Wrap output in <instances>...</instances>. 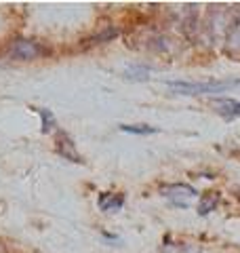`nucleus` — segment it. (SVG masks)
Returning a JSON list of instances; mask_svg holds the SVG:
<instances>
[{"mask_svg": "<svg viewBox=\"0 0 240 253\" xmlns=\"http://www.w3.org/2000/svg\"><path fill=\"white\" fill-rule=\"evenodd\" d=\"M215 106H217V114L223 118V121H234V118L240 116V101L236 99H215Z\"/></svg>", "mask_w": 240, "mask_h": 253, "instance_id": "4", "label": "nucleus"}, {"mask_svg": "<svg viewBox=\"0 0 240 253\" xmlns=\"http://www.w3.org/2000/svg\"><path fill=\"white\" fill-rule=\"evenodd\" d=\"M124 205V196L122 194H101L99 196V209L106 211V213H114V211H120Z\"/></svg>", "mask_w": 240, "mask_h": 253, "instance_id": "5", "label": "nucleus"}, {"mask_svg": "<svg viewBox=\"0 0 240 253\" xmlns=\"http://www.w3.org/2000/svg\"><path fill=\"white\" fill-rule=\"evenodd\" d=\"M120 34V32H118V28H106V30H103V32H99V34H95L93 38H91V42L93 44H101V42H110V41H114V38Z\"/></svg>", "mask_w": 240, "mask_h": 253, "instance_id": "10", "label": "nucleus"}, {"mask_svg": "<svg viewBox=\"0 0 240 253\" xmlns=\"http://www.w3.org/2000/svg\"><path fill=\"white\" fill-rule=\"evenodd\" d=\"M219 192H204L200 196V203H198V213L200 215H209V213L219 205Z\"/></svg>", "mask_w": 240, "mask_h": 253, "instance_id": "7", "label": "nucleus"}, {"mask_svg": "<svg viewBox=\"0 0 240 253\" xmlns=\"http://www.w3.org/2000/svg\"><path fill=\"white\" fill-rule=\"evenodd\" d=\"M228 53L240 55V17L234 19L232 28L228 30Z\"/></svg>", "mask_w": 240, "mask_h": 253, "instance_id": "8", "label": "nucleus"}, {"mask_svg": "<svg viewBox=\"0 0 240 253\" xmlns=\"http://www.w3.org/2000/svg\"><path fill=\"white\" fill-rule=\"evenodd\" d=\"M57 152L63 156V158H68V161L72 163H80V156L76 154V150H74V144H72V139L66 135V133H59V141H57Z\"/></svg>", "mask_w": 240, "mask_h": 253, "instance_id": "6", "label": "nucleus"}, {"mask_svg": "<svg viewBox=\"0 0 240 253\" xmlns=\"http://www.w3.org/2000/svg\"><path fill=\"white\" fill-rule=\"evenodd\" d=\"M40 112V118H42V133H51L55 129V114L51 112L49 108H42V110H38Z\"/></svg>", "mask_w": 240, "mask_h": 253, "instance_id": "11", "label": "nucleus"}, {"mask_svg": "<svg viewBox=\"0 0 240 253\" xmlns=\"http://www.w3.org/2000/svg\"><path fill=\"white\" fill-rule=\"evenodd\" d=\"M160 194L166 196L173 205H177V207H188V201L186 199H192V196H196V190L188 186V184H171V186H162L160 188Z\"/></svg>", "mask_w": 240, "mask_h": 253, "instance_id": "3", "label": "nucleus"}, {"mask_svg": "<svg viewBox=\"0 0 240 253\" xmlns=\"http://www.w3.org/2000/svg\"><path fill=\"white\" fill-rule=\"evenodd\" d=\"M150 74V68H129L126 70V78L131 81H148Z\"/></svg>", "mask_w": 240, "mask_h": 253, "instance_id": "12", "label": "nucleus"}, {"mask_svg": "<svg viewBox=\"0 0 240 253\" xmlns=\"http://www.w3.org/2000/svg\"><path fill=\"white\" fill-rule=\"evenodd\" d=\"M240 84V78L238 81H221V83H186V81H171L169 86L179 93V95H213V93H223V91H230L232 86H238Z\"/></svg>", "mask_w": 240, "mask_h": 253, "instance_id": "1", "label": "nucleus"}, {"mask_svg": "<svg viewBox=\"0 0 240 253\" xmlns=\"http://www.w3.org/2000/svg\"><path fill=\"white\" fill-rule=\"evenodd\" d=\"M44 53H46V49L42 44H38L36 41H28V38H17L9 49L11 57L19 59V61H32L36 57H42Z\"/></svg>", "mask_w": 240, "mask_h": 253, "instance_id": "2", "label": "nucleus"}, {"mask_svg": "<svg viewBox=\"0 0 240 253\" xmlns=\"http://www.w3.org/2000/svg\"><path fill=\"white\" fill-rule=\"evenodd\" d=\"M0 253H6V249L2 247V243H0Z\"/></svg>", "mask_w": 240, "mask_h": 253, "instance_id": "13", "label": "nucleus"}, {"mask_svg": "<svg viewBox=\"0 0 240 253\" xmlns=\"http://www.w3.org/2000/svg\"><path fill=\"white\" fill-rule=\"evenodd\" d=\"M120 131L133 133V135H156V133H160V129L150 125H120Z\"/></svg>", "mask_w": 240, "mask_h": 253, "instance_id": "9", "label": "nucleus"}]
</instances>
